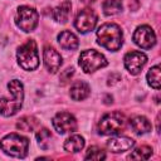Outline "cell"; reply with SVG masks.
I'll return each instance as SVG.
<instances>
[{
  "instance_id": "1",
  "label": "cell",
  "mask_w": 161,
  "mask_h": 161,
  "mask_svg": "<svg viewBox=\"0 0 161 161\" xmlns=\"http://www.w3.org/2000/svg\"><path fill=\"white\" fill-rule=\"evenodd\" d=\"M9 92L11 93L13 98H1L0 99V114L9 117V116H14L23 104V98H24V88L20 80L18 79H13L9 82L8 84Z\"/></svg>"
},
{
  "instance_id": "2",
  "label": "cell",
  "mask_w": 161,
  "mask_h": 161,
  "mask_svg": "<svg viewBox=\"0 0 161 161\" xmlns=\"http://www.w3.org/2000/svg\"><path fill=\"white\" fill-rule=\"evenodd\" d=\"M97 39L101 47H104L108 50L116 52L121 48L123 42L122 30L117 24L106 23L101 25L97 30Z\"/></svg>"
},
{
  "instance_id": "3",
  "label": "cell",
  "mask_w": 161,
  "mask_h": 161,
  "mask_svg": "<svg viewBox=\"0 0 161 161\" xmlns=\"http://www.w3.org/2000/svg\"><path fill=\"white\" fill-rule=\"evenodd\" d=\"M0 148L13 157H25L29 148V140L18 133H10L0 141Z\"/></svg>"
},
{
  "instance_id": "4",
  "label": "cell",
  "mask_w": 161,
  "mask_h": 161,
  "mask_svg": "<svg viewBox=\"0 0 161 161\" xmlns=\"http://www.w3.org/2000/svg\"><path fill=\"white\" fill-rule=\"evenodd\" d=\"M16 57H18V62L20 67L25 70H34L39 65V55H38L36 44L31 39H29L28 42H25L23 45L19 47Z\"/></svg>"
},
{
  "instance_id": "5",
  "label": "cell",
  "mask_w": 161,
  "mask_h": 161,
  "mask_svg": "<svg viewBox=\"0 0 161 161\" xmlns=\"http://www.w3.org/2000/svg\"><path fill=\"white\" fill-rule=\"evenodd\" d=\"M126 118L121 112H111L104 114L98 123V132L101 135H116L125 128Z\"/></svg>"
},
{
  "instance_id": "6",
  "label": "cell",
  "mask_w": 161,
  "mask_h": 161,
  "mask_svg": "<svg viewBox=\"0 0 161 161\" xmlns=\"http://www.w3.org/2000/svg\"><path fill=\"white\" fill-rule=\"evenodd\" d=\"M108 64L107 59L104 58L103 54L94 49L89 50H83L79 55V65L86 73H92L98 70L99 68H103Z\"/></svg>"
},
{
  "instance_id": "7",
  "label": "cell",
  "mask_w": 161,
  "mask_h": 161,
  "mask_svg": "<svg viewBox=\"0 0 161 161\" xmlns=\"http://www.w3.org/2000/svg\"><path fill=\"white\" fill-rule=\"evenodd\" d=\"M38 19L39 15L35 9L30 6H20L15 16V23L21 30L33 31L38 24Z\"/></svg>"
},
{
  "instance_id": "8",
  "label": "cell",
  "mask_w": 161,
  "mask_h": 161,
  "mask_svg": "<svg viewBox=\"0 0 161 161\" xmlns=\"http://www.w3.org/2000/svg\"><path fill=\"white\" fill-rule=\"evenodd\" d=\"M96 24H97V14L91 8H86L80 10L77 14L74 20V26L78 29L79 33H83V34L92 31Z\"/></svg>"
},
{
  "instance_id": "9",
  "label": "cell",
  "mask_w": 161,
  "mask_h": 161,
  "mask_svg": "<svg viewBox=\"0 0 161 161\" xmlns=\"http://www.w3.org/2000/svg\"><path fill=\"white\" fill-rule=\"evenodd\" d=\"M133 42L142 49H151L156 44L155 31L148 25H141L133 33Z\"/></svg>"
},
{
  "instance_id": "10",
  "label": "cell",
  "mask_w": 161,
  "mask_h": 161,
  "mask_svg": "<svg viewBox=\"0 0 161 161\" xmlns=\"http://www.w3.org/2000/svg\"><path fill=\"white\" fill-rule=\"evenodd\" d=\"M53 126L58 133L63 135L67 132H73L77 130V121L73 114L68 112H59L53 118Z\"/></svg>"
},
{
  "instance_id": "11",
  "label": "cell",
  "mask_w": 161,
  "mask_h": 161,
  "mask_svg": "<svg viewBox=\"0 0 161 161\" xmlns=\"http://www.w3.org/2000/svg\"><path fill=\"white\" fill-rule=\"evenodd\" d=\"M146 62H147V57L142 52L132 50V52H130L125 55V67L131 74L141 73Z\"/></svg>"
},
{
  "instance_id": "12",
  "label": "cell",
  "mask_w": 161,
  "mask_h": 161,
  "mask_svg": "<svg viewBox=\"0 0 161 161\" xmlns=\"http://www.w3.org/2000/svg\"><path fill=\"white\" fill-rule=\"evenodd\" d=\"M44 64L50 73H55L62 65V57L53 47H45L43 50Z\"/></svg>"
},
{
  "instance_id": "13",
  "label": "cell",
  "mask_w": 161,
  "mask_h": 161,
  "mask_svg": "<svg viewBox=\"0 0 161 161\" xmlns=\"http://www.w3.org/2000/svg\"><path fill=\"white\" fill-rule=\"evenodd\" d=\"M133 145H135V141L131 137H126V136H118V137H114L107 141L108 150L114 153L128 151Z\"/></svg>"
},
{
  "instance_id": "14",
  "label": "cell",
  "mask_w": 161,
  "mask_h": 161,
  "mask_svg": "<svg viewBox=\"0 0 161 161\" xmlns=\"http://www.w3.org/2000/svg\"><path fill=\"white\" fill-rule=\"evenodd\" d=\"M91 93V88L88 86V83L83 82V80H77L72 84L70 87V97L74 101H82L84 98H87Z\"/></svg>"
},
{
  "instance_id": "15",
  "label": "cell",
  "mask_w": 161,
  "mask_h": 161,
  "mask_svg": "<svg viewBox=\"0 0 161 161\" xmlns=\"http://www.w3.org/2000/svg\"><path fill=\"white\" fill-rule=\"evenodd\" d=\"M58 42L60 44V47L65 50H74L78 48V39L77 36L70 33L69 30H63L59 33L58 35Z\"/></svg>"
},
{
  "instance_id": "16",
  "label": "cell",
  "mask_w": 161,
  "mask_h": 161,
  "mask_svg": "<svg viewBox=\"0 0 161 161\" xmlns=\"http://www.w3.org/2000/svg\"><path fill=\"white\" fill-rule=\"evenodd\" d=\"M130 123H131V127H132V130L137 133V135H143V133H147V132H150L151 131V122L146 118V117H143V116H136V117H133L131 121H130Z\"/></svg>"
},
{
  "instance_id": "17",
  "label": "cell",
  "mask_w": 161,
  "mask_h": 161,
  "mask_svg": "<svg viewBox=\"0 0 161 161\" xmlns=\"http://www.w3.org/2000/svg\"><path fill=\"white\" fill-rule=\"evenodd\" d=\"M70 9H72L70 1L69 0H64L60 5H58L53 10V18H54V20H57L59 23H65L68 20V18H69Z\"/></svg>"
},
{
  "instance_id": "18",
  "label": "cell",
  "mask_w": 161,
  "mask_h": 161,
  "mask_svg": "<svg viewBox=\"0 0 161 161\" xmlns=\"http://www.w3.org/2000/svg\"><path fill=\"white\" fill-rule=\"evenodd\" d=\"M84 147V138L80 135H73L64 142V150L68 152H78Z\"/></svg>"
},
{
  "instance_id": "19",
  "label": "cell",
  "mask_w": 161,
  "mask_h": 161,
  "mask_svg": "<svg viewBox=\"0 0 161 161\" xmlns=\"http://www.w3.org/2000/svg\"><path fill=\"white\" fill-rule=\"evenodd\" d=\"M36 126H38V119L35 117H33V116L21 117L20 119H18V123H16V127L20 131H25V132L33 131Z\"/></svg>"
},
{
  "instance_id": "20",
  "label": "cell",
  "mask_w": 161,
  "mask_h": 161,
  "mask_svg": "<svg viewBox=\"0 0 161 161\" xmlns=\"http://www.w3.org/2000/svg\"><path fill=\"white\" fill-rule=\"evenodd\" d=\"M102 9L106 15H114L122 10V1L121 0H106L102 4Z\"/></svg>"
},
{
  "instance_id": "21",
  "label": "cell",
  "mask_w": 161,
  "mask_h": 161,
  "mask_svg": "<svg viewBox=\"0 0 161 161\" xmlns=\"http://www.w3.org/2000/svg\"><path fill=\"white\" fill-rule=\"evenodd\" d=\"M152 155V148L148 147V146H140L137 147L136 150H133L128 158H132V160H147L150 158Z\"/></svg>"
},
{
  "instance_id": "22",
  "label": "cell",
  "mask_w": 161,
  "mask_h": 161,
  "mask_svg": "<svg viewBox=\"0 0 161 161\" xmlns=\"http://www.w3.org/2000/svg\"><path fill=\"white\" fill-rule=\"evenodd\" d=\"M147 80L152 88H155V89L160 88V67L158 65L150 68V70L147 73Z\"/></svg>"
},
{
  "instance_id": "23",
  "label": "cell",
  "mask_w": 161,
  "mask_h": 161,
  "mask_svg": "<svg viewBox=\"0 0 161 161\" xmlns=\"http://www.w3.org/2000/svg\"><path fill=\"white\" fill-rule=\"evenodd\" d=\"M84 158H87V160H103V158H106V153H104V151L101 147L91 146L88 148Z\"/></svg>"
},
{
  "instance_id": "24",
  "label": "cell",
  "mask_w": 161,
  "mask_h": 161,
  "mask_svg": "<svg viewBox=\"0 0 161 161\" xmlns=\"http://www.w3.org/2000/svg\"><path fill=\"white\" fill-rule=\"evenodd\" d=\"M50 137H52L50 131L47 130V128H42V130H39L38 133H36V140H38L40 147L44 148V150L48 148V146H49V145H48V141L50 140Z\"/></svg>"
},
{
  "instance_id": "25",
  "label": "cell",
  "mask_w": 161,
  "mask_h": 161,
  "mask_svg": "<svg viewBox=\"0 0 161 161\" xmlns=\"http://www.w3.org/2000/svg\"><path fill=\"white\" fill-rule=\"evenodd\" d=\"M73 74H74V69H73V68H67L65 70H63V72L60 73L59 79H60V82L64 84V83H67L68 80H70V78H72Z\"/></svg>"
},
{
  "instance_id": "26",
  "label": "cell",
  "mask_w": 161,
  "mask_h": 161,
  "mask_svg": "<svg viewBox=\"0 0 161 161\" xmlns=\"http://www.w3.org/2000/svg\"><path fill=\"white\" fill-rule=\"evenodd\" d=\"M118 80H121V75H119L118 73H112V74L108 77V84H109V86L116 84Z\"/></svg>"
},
{
  "instance_id": "27",
  "label": "cell",
  "mask_w": 161,
  "mask_h": 161,
  "mask_svg": "<svg viewBox=\"0 0 161 161\" xmlns=\"http://www.w3.org/2000/svg\"><path fill=\"white\" fill-rule=\"evenodd\" d=\"M83 3H91V1H94V0H82Z\"/></svg>"
}]
</instances>
